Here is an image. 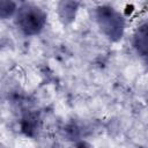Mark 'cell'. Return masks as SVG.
I'll return each instance as SVG.
<instances>
[{"instance_id": "3", "label": "cell", "mask_w": 148, "mask_h": 148, "mask_svg": "<svg viewBox=\"0 0 148 148\" xmlns=\"http://www.w3.org/2000/svg\"><path fill=\"white\" fill-rule=\"evenodd\" d=\"M132 44L138 56L148 64V21L143 22L135 29Z\"/></svg>"}, {"instance_id": "4", "label": "cell", "mask_w": 148, "mask_h": 148, "mask_svg": "<svg viewBox=\"0 0 148 148\" xmlns=\"http://www.w3.org/2000/svg\"><path fill=\"white\" fill-rule=\"evenodd\" d=\"M77 7H79V3L73 1H62L58 5V13L62 23L68 24L74 21L77 12Z\"/></svg>"}, {"instance_id": "5", "label": "cell", "mask_w": 148, "mask_h": 148, "mask_svg": "<svg viewBox=\"0 0 148 148\" xmlns=\"http://www.w3.org/2000/svg\"><path fill=\"white\" fill-rule=\"evenodd\" d=\"M17 8H18L17 5L13 1H5V0L1 1V3H0V16H1V18L6 20V18L15 15L16 12H17Z\"/></svg>"}, {"instance_id": "1", "label": "cell", "mask_w": 148, "mask_h": 148, "mask_svg": "<svg viewBox=\"0 0 148 148\" xmlns=\"http://www.w3.org/2000/svg\"><path fill=\"white\" fill-rule=\"evenodd\" d=\"M95 18L101 32L111 42H118L125 32V18L120 12L109 5L97 6Z\"/></svg>"}, {"instance_id": "2", "label": "cell", "mask_w": 148, "mask_h": 148, "mask_svg": "<svg viewBox=\"0 0 148 148\" xmlns=\"http://www.w3.org/2000/svg\"><path fill=\"white\" fill-rule=\"evenodd\" d=\"M47 15L43 8L35 3L25 2L18 6L15 14V24L25 36L38 35L46 24Z\"/></svg>"}]
</instances>
